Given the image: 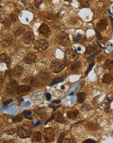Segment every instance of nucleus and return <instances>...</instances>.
Returning <instances> with one entry per match:
<instances>
[{"mask_svg":"<svg viewBox=\"0 0 113 143\" xmlns=\"http://www.w3.org/2000/svg\"><path fill=\"white\" fill-rule=\"evenodd\" d=\"M113 80V74H106L103 77L102 81L104 83H110Z\"/></svg>","mask_w":113,"mask_h":143,"instance_id":"21","label":"nucleus"},{"mask_svg":"<svg viewBox=\"0 0 113 143\" xmlns=\"http://www.w3.org/2000/svg\"><path fill=\"white\" fill-rule=\"evenodd\" d=\"M97 47L96 46H88L86 48V50L84 54H85V55H90V54L93 53L95 52V51H97Z\"/></svg>","mask_w":113,"mask_h":143,"instance_id":"22","label":"nucleus"},{"mask_svg":"<svg viewBox=\"0 0 113 143\" xmlns=\"http://www.w3.org/2000/svg\"><path fill=\"white\" fill-rule=\"evenodd\" d=\"M35 40L34 34H33L32 31H28L24 34L23 37H22V40L24 43L27 45L32 44Z\"/></svg>","mask_w":113,"mask_h":143,"instance_id":"7","label":"nucleus"},{"mask_svg":"<svg viewBox=\"0 0 113 143\" xmlns=\"http://www.w3.org/2000/svg\"><path fill=\"white\" fill-rule=\"evenodd\" d=\"M0 60H1V62H5L7 65V67H9L11 64V59H10L9 57L5 53H2L0 55Z\"/></svg>","mask_w":113,"mask_h":143,"instance_id":"17","label":"nucleus"},{"mask_svg":"<svg viewBox=\"0 0 113 143\" xmlns=\"http://www.w3.org/2000/svg\"><path fill=\"white\" fill-rule=\"evenodd\" d=\"M36 113L42 120H45L48 117V113L45 108H39L36 111Z\"/></svg>","mask_w":113,"mask_h":143,"instance_id":"13","label":"nucleus"},{"mask_svg":"<svg viewBox=\"0 0 113 143\" xmlns=\"http://www.w3.org/2000/svg\"><path fill=\"white\" fill-rule=\"evenodd\" d=\"M45 97H46V98H47V100H50V99H51V95H50V94H49V93L46 94Z\"/></svg>","mask_w":113,"mask_h":143,"instance_id":"44","label":"nucleus"},{"mask_svg":"<svg viewBox=\"0 0 113 143\" xmlns=\"http://www.w3.org/2000/svg\"><path fill=\"white\" fill-rule=\"evenodd\" d=\"M41 140V133L40 131H37L33 134V136L32 138V142H39Z\"/></svg>","mask_w":113,"mask_h":143,"instance_id":"24","label":"nucleus"},{"mask_svg":"<svg viewBox=\"0 0 113 143\" xmlns=\"http://www.w3.org/2000/svg\"><path fill=\"white\" fill-rule=\"evenodd\" d=\"M86 127L88 129H90V130H97V129H98L99 128V126L97 124L94 122H89L87 123V124L86 125Z\"/></svg>","mask_w":113,"mask_h":143,"instance_id":"25","label":"nucleus"},{"mask_svg":"<svg viewBox=\"0 0 113 143\" xmlns=\"http://www.w3.org/2000/svg\"><path fill=\"white\" fill-rule=\"evenodd\" d=\"M10 17H11V22H15L16 20H17V16H15V14H14V13H12V14H11V16H10Z\"/></svg>","mask_w":113,"mask_h":143,"instance_id":"36","label":"nucleus"},{"mask_svg":"<svg viewBox=\"0 0 113 143\" xmlns=\"http://www.w3.org/2000/svg\"><path fill=\"white\" fill-rule=\"evenodd\" d=\"M64 143H74V141L72 138H67L64 140Z\"/></svg>","mask_w":113,"mask_h":143,"instance_id":"40","label":"nucleus"},{"mask_svg":"<svg viewBox=\"0 0 113 143\" xmlns=\"http://www.w3.org/2000/svg\"><path fill=\"white\" fill-rule=\"evenodd\" d=\"M31 88H32V87L29 85H20L17 88L16 93L18 95L22 94L24 93H26V92L30 91Z\"/></svg>","mask_w":113,"mask_h":143,"instance_id":"11","label":"nucleus"},{"mask_svg":"<svg viewBox=\"0 0 113 143\" xmlns=\"http://www.w3.org/2000/svg\"><path fill=\"white\" fill-rule=\"evenodd\" d=\"M85 38L84 37H82V36H80V37H77L76 38H74V41L77 42H79V43H82L84 41V40H85Z\"/></svg>","mask_w":113,"mask_h":143,"instance_id":"32","label":"nucleus"},{"mask_svg":"<svg viewBox=\"0 0 113 143\" xmlns=\"http://www.w3.org/2000/svg\"><path fill=\"white\" fill-rule=\"evenodd\" d=\"M2 82H3V79H2V77H1V85H2Z\"/></svg>","mask_w":113,"mask_h":143,"instance_id":"49","label":"nucleus"},{"mask_svg":"<svg viewBox=\"0 0 113 143\" xmlns=\"http://www.w3.org/2000/svg\"><path fill=\"white\" fill-rule=\"evenodd\" d=\"M65 135H66V133L65 132L61 133L60 135H59V137H58V143H63Z\"/></svg>","mask_w":113,"mask_h":143,"instance_id":"31","label":"nucleus"},{"mask_svg":"<svg viewBox=\"0 0 113 143\" xmlns=\"http://www.w3.org/2000/svg\"><path fill=\"white\" fill-rule=\"evenodd\" d=\"M3 25H4L5 28H6V29L9 28L10 25H11V22H10L9 20H8L7 18L3 22Z\"/></svg>","mask_w":113,"mask_h":143,"instance_id":"33","label":"nucleus"},{"mask_svg":"<svg viewBox=\"0 0 113 143\" xmlns=\"http://www.w3.org/2000/svg\"><path fill=\"white\" fill-rule=\"evenodd\" d=\"M110 56H111V57H112V58H113V51H112V52H111V53H110Z\"/></svg>","mask_w":113,"mask_h":143,"instance_id":"50","label":"nucleus"},{"mask_svg":"<svg viewBox=\"0 0 113 143\" xmlns=\"http://www.w3.org/2000/svg\"><path fill=\"white\" fill-rule=\"evenodd\" d=\"M68 62H67L66 60H63V61H59V60H55L53 61L51 64V68L52 70L55 73H58L59 72L62 71L63 69H64L65 68V66H67V65H68Z\"/></svg>","mask_w":113,"mask_h":143,"instance_id":"2","label":"nucleus"},{"mask_svg":"<svg viewBox=\"0 0 113 143\" xmlns=\"http://www.w3.org/2000/svg\"><path fill=\"white\" fill-rule=\"evenodd\" d=\"M16 131H17V130H16L15 128H12V129H9V130H7V131H6V133L7 134V135H13V134H14L16 133Z\"/></svg>","mask_w":113,"mask_h":143,"instance_id":"35","label":"nucleus"},{"mask_svg":"<svg viewBox=\"0 0 113 143\" xmlns=\"http://www.w3.org/2000/svg\"><path fill=\"white\" fill-rule=\"evenodd\" d=\"M3 143H14V142L13 141V140H5V141L3 142Z\"/></svg>","mask_w":113,"mask_h":143,"instance_id":"46","label":"nucleus"},{"mask_svg":"<svg viewBox=\"0 0 113 143\" xmlns=\"http://www.w3.org/2000/svg\"><path fill=\"white\" fill-rule=\"evenodd\" d=\"M78 57H79V54H78L77 50H74V49H68V50H67L66 51H65V60H66L68 63H71V62H74L76 59H77Z\"/></svg>","mask_w":113,"mask_h":143,"instance_id":"3","label":"nucleus"},{"mask_svg":"<svg viewBox=\"0 0 113 143\" xmlns=\"http://www.w3.org/2000/svg\"><path fill=\"white\" fill-rule=\"evenodd\" d=\"M86 98V94L84 93V92H79L77 94V100L79 103H83L85 100Z\"/></svg>","mask_w":113,"mask_h":143,"instance_id":"27","label":"nucleus"},{"mask_svg":"<svg viewBox=\"0 0 113 143\" xmlns=\"http://www.w3.org/2000/svg\"><path fill=\"white\" fill-rule=\"evenodd\" d=\"M17 133L20 138L26 139L32 135V129L29 126L26 124H23L18 127L17 129Z\"/></svg>","mask_w":113,"mask_h":143,"instance_id":"1","label":"nucleus"},{"mask_svg":"<svg viewBox=\"0 0 113 143\" xmlns=\"http://www.w3.org/2000/svg\"><path fill=\"white\" fill-rule=\"evenodd\" d=\"M34 48L35 50L39 51H45L48 48V43L47 40H43V39H39L35 42Z\"/></svg>","mask_w":113,"mask_h":143,"instance_id":"6","label":"nucleus"},{"mask_svg":"<svg viewBox=\"0 0 113 143\" xmlns=\"http://www.w3.org/2000/svg\"><path fill=\"white\" fill-rule=\"evenodd\" d=\"M38 31L43 35L45 37H48L50 35V29L49 27L47 25H46L45 23H42L41 26L39 27V29H38Z\"/></svg>","mask_w":113,"mask_h":143,"instance_id":"9","label":"nucleus"},{"mask_svg":"<svg viewBox=\"0 0 113 143\" xmlns=\"http://www.w3.org/2000/svg\"><path fill=\"white\" fill-rule=\"evenodd\" d=\"M112 134H113V131H112Z\"/></svg>","mask_w":113,"mask_h":143,"instance_id":"51","label":"nucleus"},{"mask_svg":"<svg viewBox=\"0 0 113 143\" xmlns=\"http://www.w3.org/2000/svg\"><path fill=\"white\" fill-rule=\"evenodd\" d=\"M90 3L88 1H81L80 3V7H88Z\"/></svg>","mask_w":113,"mask_h":143,"instance_id":"34","label":"nucleus"},{"mask_svg":"<svg viewBox=\"0 0 113 143\" xmlns=\"http://www.w3.org/2000/svg\"><path fill=\"white\" fill-rule=\"evenodd\" d=\"M12 100L11 99V100H9L4 102H3V106H7V105H8L9 103H11V102H12Z\"/></svg>","mask_w":113,"mask_h":143,"instance_id":"45","label":"nucleus"},{"mask_svg":"<svg viewBox=\"0 0 113 143\" xmlns=\"http://www.w3.org/2000/svg\"><path fill=\"white\" fill-rule=\"evenodd\" d=\"M22 117L20 114H18V115L15 116L14 117H13L12 118V122L13 123H17V122H19L22 121Z\"/></svg>","mask_w":113,"mask_h":143,"instance_id":"30","label":"nucleus"},{"mask_svg":"<svg viewBox=\"0 0 113 143\" xmlns=\"http://www.w3.org/2000/svg\"><path fill=\"white\" fill-rule=\"evenodd\" d=\"M37 60V57L34 53H29L27 54L25 57L24 58V62L26 64H32L34 63Z\"/></svg>","mask_w":113,"mask_h":143,"instance_id":"10","label":"nucleus"},{"mask_svg":"<svg viewBox=\"0 0 113 143\" xmlns=\"http://www.w3.org/2000/svg\"><path fill=\"white\" fill-rule=\"evenodd\" d=\"M58 40L59 44L64 46H68L71 44V40L69 35L64 31L59 32L58 34Z\"/></svg>","mask_w":113,"mask_h":143,"instance_id":"4","label":"nucleus"},{"mask_svg":"<svg viewBox=\"0 0 113 143\" xmlns=\"http://www.w3.org/2000/svg\"><path fill=\"white\" fill-rule=\"evenodd\" d=\"M5 76H7V77H11V76H13V75H12V71H11V70H7V72H5Z\"/></svg>","mask_w":113,"mask_h":143,"instance_id":"39","label":"nucleus"},{"mask_svg":"<svg viewBox=\"0 0 113 143\" xmlns=\"http://www.w3.org/2000/svg\"><path fill=\"white\" fill-rule=\"evenodd\" d=\"M32 113L31 111H24L23 112V114L24 116L25 117V118H29V116L31 115Z\"/></svg>","mask_w":113,"mask_h":143,"instance_id":"41","label":"nucleus"},{"mask_svg":"<svg viewBox=\"0 0 113 143\" xmlns=\"http://www.w3.org/2000/svg\"><path fill=\"white\" fill-rule=\"evenodd\" d=\"M96 33H97V35L98 39H99V40H101V39H102V37L100 35V34H99L97 31H96Z\"/></svg>","mask_w":113,"mask_h":143,"instance_id":"47","label":"nucleus"},{"mask_svg":"<svg viewBox=\"0 0 113 143\" xmlns=\"http://www.w3.org/2000/svg\"><path fill=\"white\" fill-rule=\"evenodd\" d=\"M12 41H13V38L11 36H9L5 38L3 40V41L2 42V46L4 47V48H7V47L10 46L12 44Z\"/></svg>","mask_w":113,"mask_h":143,"instance_id":"15","label":"nucleus"},{"mask_svg":"<svg viewBox=\"0 0 113 143\" xmlns=\"http://www.w3.org/2000/svg\"><path fill=\"white\" fill-rule=\"evenodd\" d=\"M82 143H97L95 140H92V139H86V140H84Z\"/></svg>","mask_w":113,"mask_h":143,"instance_id":"42","label":"nucleus"},{"mask_svg":"<svg viewBox=\"0 0 113 143\" xmlns=\"http://www.w3.org/2000/svg\"><path fill=\"white\" fill-rule=\"evenodd\" d=\"M54 131L52 128H47L43 130V138L47 142H52L54 139Z\"/></svg>","mask_w":113,"mask_h":143,"instance_id":"5","label":"nucleus"},{"mask_svg":"<svg viewBox=\"0 0 113 143\" xmlns=\"http://www.w3.org/2000/svg\"><path fill=\"white\" fill-rule=\"evenodd\" d=\"M39 76L42 80H43V81H47L49 79L50 74L48 72H47L43 70V71L40 72Z\"/></svg>","mask_w":113,"mask_h":143,"instance_id":"26","label":"nucleus"},{"mask_svg":"<svg viewBox=\"0 0 113 143\" xmlns=\"http://www.w3.org/2000/svg\"><path fill=\"white\" fill-rule=\"evenodd\" d=\"M54 119L56 120V121H57L59 123H61V124H64V123L66 122L65 118H64L63 114L60 112H57L56 113L55 116H54Z\"/></svg>","mask_w":113,"mask_h":143,"instance_id":"16","label":"nucleus"},{"mask_svg":"<svg viewBox=\"0 0 113 143\" xmlns=\"http://www.w3.org/2000/svg\"><path fill=\"white\" fill-rule=\"evenodd\" d=\"M103 68L106 70H109L112 71L113 70V60L112 59H107L105 61L103 65Z\"/></svg>","mask_w":113,"mask_h":143,"instance_id":"20","label":"nucleus"},{"mask_svg":"<svg viewBox=\"0 0 113 143\" xmlns=\"http://www.w3.org/2000/svg\"><path fill=\"white\" fill-rule=\"evenodd\" d=\"M18 83H17V81H14V80H11V81L9 82V83L7 85V92L9 94H14V92L17 91V88H18Z\"/></svg>","mask_w":113,"mask_h":143,"instance_id":"8","label":"nucleus"},{"mask_svg":"<svg viewBox=\"0 0 113 143\" xmlns=\"http://www.w3.org/2000/svg\"><path fill=\"white\" fill-rule=\"evenodd\" d=\"M107 25V20L106 19H102L97 23V29L99 31H103L105 30Z\"/></svg>","mask_w":113,"mask_h":143,"instance_id":"12","label":"nucleus"},{"mask_svg":"<svg viewBox=\"0 0 113 143\" xmlns=\"http://www.w3.org/2000/svg\"><path fill=\"white\" fill-rule=\"evenodd\" d=\"M12 75L13 76L16 77H18L22 74L24 71V68L22 67V66L20 65H17V66L13 68V70H12Z\"/></svg>","mask_w":113,"mask_h":143,"instance_id":"14","label":"nucleus"},{"mask_svg":"<svg viewBox=\"0 0 113 143\" xmlns=\"http://www.w3.org/2000/svg\"><path fill=\"white\" fill-rule=\"evenodd\" d=\"M94 61H93V62H92L90 64V66H89V68H88V70H87V72H86V74H88L89 73V72H90V71H91V70H92V67L93 66H94Z\"/></svg>","mask_w":113,"mask_h":143,"instance_id":"37","label":"nucleus"},{"mask_svg":"<svg viewBox=\"0 0 113 143\" xmlns=\"http://www.w3.org/2000/svg\"><path fill=\"white\" fill-rule=\"evenodd\" d=\"M99 53V52H97V53H95V54H94V55H92V56H90V57H89L88 59V62H93V61H94V58L96 56L97 54Z\"/></svg>","mask_w":113,"mask_h":143,"instance_id":"38","label":"nucleus"},{"mask_svg":"<svg viewBox=\"0 0 113 143\" xmlns=\"http://www.w3.org/2000/svg\"><path fill=\"white\" fill-rule=\"evenodd\" d=\"M109 109H110V102L107 103L106 106H105V111H106V113H108V112H109Z\"/></svg>","mask_w":113,"mask_h":143,"instance_id":"43","label":"nucleus"},{"mask_svg":"<svg viewBox=\"0 0 113 143\" xmlns=\"http://www.w3.org/2000/svg\"><path fill=\"white\" fill-rule=\"evenodd\" d=\"M64 81V77H57V78L54 79L52 81L51 83L50 84V86H53L54 85L57 84L58 83H60V82H63Z\"/></svg>","mask_w":113,"mask_h":143,"instance_id":"28","label":"nucleus"},{"mask_svg":"<svg viewBox=\"0 0 113 143\" xmlns=\"http://www.w3.org/2000/svg\"><path fill=\"white\" fill-rule=\"evenodd\" d=\"M79 114V111L77 110V109H73V110H71L69 111H68L67 113V116L68 118L73 120V119H74V118L77 117Z\"/></svg>","mask_w":113,"mask_h":143,"instance_id":"19","label":"nucleus"},{"mask_svg":"<svg viewBox=\"0 0 113 143\" xmlns=\"http://www.w3.org/2000/svg\"><path fill=\"white\" fill-rule=\"evenodd\" d=\"M25 31H26V29L24 28H20L16 31L14 34H15V36L17 37V36H20L22 34H25Z\"/></svg>","mask_w":113,"mask_h":143,"instance_id":"29","label":"nucleus"},{"mask_svg":"<svg viewBox=\"0 0 113 143\" xmlns=\"http://www.w3.org/2000/svg\"><path fill=\"white\" fill-rule=\"evenodd\" d=\"M28 83L31 87H35L39 85V80L36 77H31L28 79Z\"/></svg>","mask_w":113,"mask_h":143,"instance_id":"18","label":"nucleus"},{"mask_svg":"<svg viewBox=\"0 0 113 143\" xmlns=\"http://www.w3.org/2000/svg\"><path fill=\"white\" fill-rule=\"evenodd\" d=\"M59 102H60V101L59 100H56V101H54V102H53V103H59Z\"/></svg>","mask_w":113,"mask_h":143,"instance_id":"48","label":"nucleus"},{"mask_svg":"<svg viewBox=\"0 0 113 143\" xmlns=\"http://www.w3.org/2000/svg\"><path fill=\"white\" fill-rule=\"evenodd\" d=\"M81 62H76L72 64L70 66V70L72 72H75L78 71L81 67Z\"/></svg>","mask_w":113,"mask_h":143,"instance_id":"23","label":"nucleus"}]
</instances>
